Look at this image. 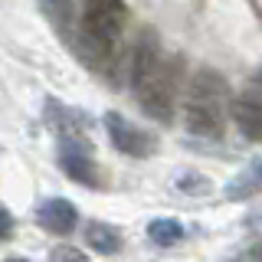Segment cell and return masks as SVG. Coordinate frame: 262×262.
Listing matches in <instances>:
<instances>
[{
	"mask_svg": "<svg viewBox=\"0 0 262 262\" xmlns=\"http://www.w3.org/2000/svg\"><path fill=\"white\" fill-rule=\"evenodd\" d=\"M125 23H128L125 0H82L79 30H76V39H72L82 62H89L92 69H105Z\"/></svg>",
	"mask_w": 262,
	"mask_h": 262,
	"instance_id": "1",
	"label": "cell"
},
{
	"mask_svg": "<svg viewBox=\"0 0 262 262\" xmlns=\"http://www.w3.org/2000/svg\"><path fill=\"white\" fill-rule=\"evenodd\" d=\"M229 85L216 69H196L184 89V125L190 135L220 138L229 112Z\"/></svg>",
	"mask_w": 262,
	"mask_h": 262,
	"instance_id": "2",
	"label": "cell"
},
{
	"mask_svg": "<svg viewBox=\"0 0 262 262\" xmlns=\"http://www.w3.org/2000/svg\"><path fill=\"white\" fill-rule=\"evenodd\" d=\"M135 98H138V105H141V112L147 118L167 125L174 118L177 98H180V59H164L154 69V76L135 92Z\"/></svg>",
	"mask_w": 262,
	"mask_h": 262,
	"instance_id": "3",
	"label": "cell"
},
{
	"mask_svg": "<svg viewBox=\"0 0 262 262\" xmlns=\"http://www.w3.org/2000/svg\"><path fill=\"white\" fill-rule=\"evenodd\" d=\"M105 131H108L112 144L118 147L125 158H151L158 151V138L147 128L128 121L121 112H105Z\"/></svg>",
	"mask_w": 262,
	"mask_h": 262,
	"instance_id": "4",
	"label": "cell"
},
{
	"mask_svg": "<svg viewBox=\"0 0 262 262\" xmlns=\"http://www.w3.org/2000/svg\"><path fill=\"white\" fill-rule=\"evenodd\" d=\"M59 167L82 187H95V190L105 187L102 167L92 158V141H59Z\"/></svg>",
	"mask_w": 262,
	"mask_h": 262,
	"instance_id": "5",
	"label": "cell"
},
{
	"mask_svg": "<svg viewBox=\"0 0 262 262\" xmlns=\"http://www.w3.org/2000/svg\"><path fill=\"white\" fill-rule=\"evenodd\" d=\"M161 62H164L161 39H158V33L147 27V30L138 33L135 49H131V62H128V85H131V92H138V89L154 76V69H158Z\"/></svg>",
	"mask_w": 262,
	"mask_h": 262,
	"instance_id": "6",
	"label": "cell"
},
{
	"mask_svg": "<svg viewBox=\"0 0 262 262\" xmlns=\"http://www.w3.org/2000/svg\"><path fill=\"white\" fill-rule=\"evenodd\" d=\"M229 118L236 121V128L243 131V138L262 144V89L256 92H243V95H233L229 102Z\"/></svg>",
	"mask_w": 262,
	"mask_h": 262,
	"instance_id": "7",
	"label": "cell"
},
{
	"mask_svg": "<svg viewBox=\"0 0 262 262\" xmlns=\"http://www.w3.org/2000/svg\"><path fill=\"white\" fill-rule=\"evenodd\" d=\"M36 223L53 236H69L72 229L79 226V210L72 207L66 196H49V200L39 203L36 210Z\"/></svg>",
	"mask_w": 262,
	"mask_h": 262,
	"instance_id": "8",
	"label": "cell"
},
{
	"mask_svg": "<svg viewBox=\"0 0 262 262\" xmlns=\"http://www.w3.org/2000/svg\"><path fill=\"white\" fill-rule=\"evenodd\" d=\"M46 118H49V125H53V131L59 135V141H89L85 118H82L79 112H72V108H66V105L49 98L46 102Z\"/></svg>",
	"mask_w": 262,
	"mask_h": 262,
	"instance_id": "9",
	"label": "cell"
},
{
	"mask_svg": "<svg viewBox=\"0 0 262 262\" xmlns=\"http://www.w3.org/2000/svg\"><path fill=\"white\" fill-rule=\"evenodd\" d=\"M39 4H43L46 16L53 20V27L72 43L79 30V16H82V0H39Z\"/></svg>",
	"mask_w": 262,
	"mask_h": 262,
	"instance_id": "10",
	"label": "cell"
},
{
	"mask_svg": "<svg viewBox=\"0 0 262 262\" xmlns=\"http://www.w3.org/2000/svg\"><path fill=\"white\" fill-rule=\"evenodd\" d=\"M85 246L98 256H115V252H121L125 239H121V233L115 226L92 220V223H85Z\"/></svg>",
	"mask_w": 262,
	"mask_h": 262,
	"instance_id": "11",
	"label": "cell"
},
{
	"mask_svg": "<svg viewBox=\"0 0 262 262\" xmlns=\"http://www.w3.org/2000/svg\"><path fill=\"white\" fill-rule=\"evenodd\" d=\"M259 190H262V158L252 161L249 170L236 174L226 184V200H249V196H256Z\"/></svg>",
	"mask_w": 262,
	"mask_h": 262,
	"instance_id": "12",
	"label": "cell"
},
{
	"mask_svg": "<svg viewBox=\"0 0 262 262\" xmlns=\"http://www.w3.org/2000/svg\"><path fill=\"white\" fill-rule=\"evenodd\" d=\"M184 233H187V226L174 216H158L147 223V239L154 246H177L184 239Z\"/></svg>",
	"mask_w": 262,
	"mask_h": 262,
	"instance_id": "13",
	"label": "cell"
},
{
	"mask_svg": "<svg viewBox=\"0 0 262 262\" xmlns=\"http://www.w3.org/2000/svg\"><path fill=\"white\" fill-rule=\"evenodd\" d=\"M49 262H92V259L82 249H76V246H53L49 249Z\"/></svg>",
	"mask_w": 262,
	"mask_h": 262,
	"instance_id": "14",
	"label": "cell"
},
{
	"mask_svg": "<svg viewBox=\"0 0 262 262\" xmlns=\"http://www.w3.org/2000/svg\"><path fill=\"white\" fill-rule=\"evenodd\" d=\"M13 236V213L0 203V239H10Z\"/></svg>",
	"mask_w": 262,
	"mask_h": 262,
	"instance_id": "15",
	"label": "cell"
},
{
	"mask_svg": "<svg viewBox=\"0 0 262 262\" xmlns=\"http://www.w3.org/2000/svg\"><path fill=\"white\" fill-rule=\"evenodd\" d=\"M4 262H30V259H20V256H13V259H4Z\"/></svg>",
	"mask_w": 262,
	"mask_h": 262,
	"instance_id": "16",
	"label": "cell"
},
{
	"mask_svg": "<svg viewBox=\"0 0 262 262\" xmlns=\"http://www.w3.org/2000/svg\"><path fill=\"white\" fill-rule=\"evenodd\" d=\"M259 85H262V72H259Z\"/></svg>",
	"mask_w": 262,
	"mask_h": 262,
	"instance_id": "17",
	"label": "cell"
}]
</instances>
